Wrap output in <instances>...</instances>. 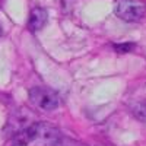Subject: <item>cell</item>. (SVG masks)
<instances>
[{
  "label": "cell",
  "mask_w": 146,
  "mask_h": 146,
  "mask_svg": "<svg viewBox=\"0 0 146 146\" xmlns=\"http://www.w3.org/2000/svg\"><path fill=\"white\" fill-rule=\"evenodd\" d=\"M114 13L126 22H139L146 15V3L142 0H115Z\"/></svg>",
  "instance_id": "cell-1"
},
{
  "label": "cell",
  "mask_w": 146,
  "mask_h": 146,
  "mask_svg": "<svg viewBox=\"0 0 146 146\" xmlns=\"http://www.w3.org/2000/svg\"><path fill=\"white\" fill-rule=\"evenodd\" d=\"M29 101L41 111H53L60 105V96L51 88L34 86L29 89Z\"/></svg>",
  "instance_id": "cell-2"
},
{
  "label": "cell",
  "mask_w": 146,
  "mask_h": 146,
  "mask_svg": "<svg viewBox=\"0 0 146 146\" xmlns=\"http://www.w3.org/2000/svg\"><path fill=\"white\" fill-rule=\"evenodd\" d=\"M47 10L44 7H34L29 13L28 18V29L35 32V31H40L47 22Z\"/></svg>",
  "instance_id": "cell-3"
},
{
  "label": "cell",
  "mask_w": 146,
  "mask_h": 146,
  "mask_svg": "<svg viewBox=\"0 0 146 146\" xmlns=\"http://www.w3.org/2000/svg\"><path fill=\"white\" fill-rule=\"evenodd\" d=\"M27 127H28V126H27ZM27 127L22 129L19 133H16V135H15L13 142H12V146H28V143H29L31 140H29V136H28Z\"/></svg>",
  "instance_id": "cell-4"
},
{
  "label": "cell",
  "mask_w": 146,
  "mask_h": 146,
  "mask_svg": "<svg viewBox=\"0 0 146 146\" xmlns=\"http://www.w3.org/2000/svg\"><path fill=\"white\" fill-rule=\"evenodd\" d=\"M133 114H135V117H136L137 120L146 121V101L136 104L135 108H133Z\"/></svg>",
  "instance_id": "cell-5"
},
{
  "label": "cell",
  "mask_w": 146,
  "mask_h": 146,
  "mask_svg": "<svg viewBox=\"0 0 146 146\" xmlns=\"http://www.w3.org/2000/svg\"><path fill=\"white\" fill-rule=\"evenodd\" d=\"M114 48L118 53H130L133 48H135V44H129V42H126V44H115Z\"/></svg>",
  "instance_id": "cell-6"
},
{
  "label": "cell",
  "mask_w": 146,
  "mask_h": 146,
  "mask_svg": "<svg viewBox=\"0 0 146 146\" xmlns=\"http://www.w3.org/2000/svg\"><path fill=\"white\" fill-rule=\"evenodd\" d=\"M2 34H3V29H2V25H0V36H2Z\"/></svg>",
  "instance_id": "cell-7"
},
{
  "label": "cell",
  "mask_w": 146,
  "mask_h": 146,
  "mask_svg": "<svg viewBox=\"0 0 146 146\" xmlns=\"http://www.w3.org/2000/svg\"><path fill=\"white\" fill-rule=\"evenodd\" d=\"M2 3H3V0H0V6H2Z\"/></svg>",
  "instance_id": "cell-8"
}]
</instances>
